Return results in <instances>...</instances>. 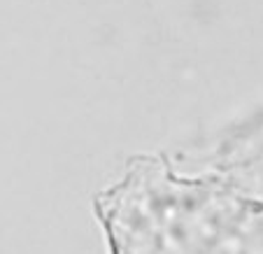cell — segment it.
Returning a JSON list of instances; mask_svg holds the SVG:
<instances>
[{"label": "cell", "instance_id": "6da1fadb", "mask_svg": "<svg viewBox=\"0 0 263 254\" xmlns=\"http://www.w3.org/2000/svg\"><path fill=\"white\" fill-rule=\"evenodd\" d=\"M93 205L109 254H263V196L223 144L135 156Z\"/></svg>", "mask_w": 263, "mask_h": 254}]
</instances>
